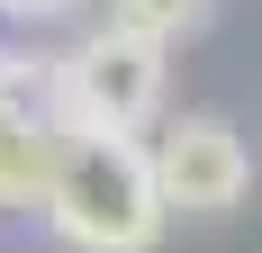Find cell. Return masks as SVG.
Wrapping results in <instances>:
<instances>
[{
    "instance_id": "6da1fadb",
    "label": "cell",
    "mask_w": 262,
    "mask_h": 253,
    "mask_svg": "<svg viewBox=\"0 0 262 253\" xmlns=\"http://www.w3.org/2000/svg\"><path fill=\"white\" fill-rule=\"evenodd\" d=\"M36 208L73 253H154L172 217L145 163V136H63Z\"/></svg>"
},
{
    "instance_id": "7a4b0ae2",
    "label": "cell",
    "mask_w": 262,
    "mask_h": 253,
    "mask_svg": "<svg viewBox=\"0 0 262 253\" xmlns=\"http://www.w3.org/2000/svg\"><path fill=\"white\" fill-rule=\"evenodd\" d=\"M163 64L154 36H127V27H91L63 64H54V126L63 136H145L163 118Z\"/></svg>"
},
{
    "instance_id": "277c9868",
    "label": "cell",
    "mask_w": 262,
    "mask_h": 253,
    "mask_svg": "<svg viewBox=\"0 0 262 253\" xmlns=\"http://www.w3.org/2000/svg\"><path fill=\"white\" fill-rule=\"evenodd\" d=\"M54 154H63L54 118H36V109H18V100H0V208H36V199H46Z\"/></svg>"
},
{
    "instance_id": "8992f818",
    "label": "cell",
    "mask_w": 262,
    "mask_h": 253,
    "mask_svg": "<svg viewBox=\"0 0 262 253\" xmlns=\"http://www.w3.org/2000/svg\"><path fill=\"white\" fill-rule=\"evenodd\" d=\"M73 9H81V0H0V18H9V27H63Z\"/></svg>"
},
{
    "instance_id": "52a82bcc",
    "label": "cell",
    "mask_w": 262,
    "mask_h": 253,
    "mask_svg": "<svg viewBox=\"0 0 262 253\" xmlns=\"http://www.w3.org/2000/svg\"><path fill=\"white\" fill-rule=\"evenodd\" d=\"M0 73H9V46H0Z\"/></svg>"
},
{
    "instance_id": "5b68a950",
    "label": "cell",
    "mask_w": 262,
    "mask_h": 253,
    "mask_svg": "<svg viewBox=\"0 0 262 253\" xmlns=\"http://www.w3.org/2000/svg\"><path fill=\"white\" fill-rule=\"evenodd\" d=\"M217 0H108V27H127V36H154V46H172V36H190V27L208 18Z\"/></svg>"
},
{
    "instance_id": "3957f363",
    "label": "cell",
    "mask_w": 262,
    "mask_h": 253,
    "mask_svg": "<svg viewBox=\"0 0 262 253\" xmlns=\"http://www.w3.org/2000/svg\"><path fill=\"white\" fill-rule=\"evenodd\" d=\"M145 163H154L163 208H181V217H226V208H244V190H253L244 136H235L226 118H208V109L172 118L154 145H145Z\"/></svg>"
}]
</instances>
